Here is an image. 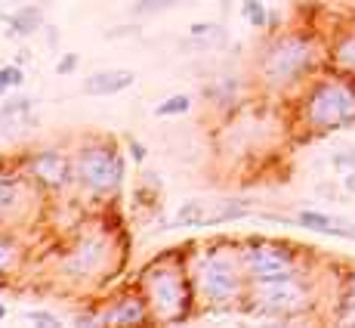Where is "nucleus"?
<instances>
[{
    "instance_id": "obj_1",
    "label": "nucleus",
    "mask_w": 355,
    "mask_h": 328,
    "mask_svg": "<svg viewBox=\"0 0 355 328\" xmlns=\"http://www.w3.org/2000/svg\"><path fill=\"white\" fill-rule=\"evenodd\" d=\"M318 63V44L309 34H282L266 47L259 59V74L269 87H291L303 81Z\"/></svg>"
},
{
    "instance_id": "obj_2",
    "label": "nucleus",
    "mask_w": 355,
    "mask_h": 328,
    "mask_svg": "<svg viewBox=\"0 0 355 328\" xmlns=\"http://www.w3.org/2000/svg\"><path fill=\"white\" fill-rule=\"evenodd\" d=\"M303 121L318 133L355 124V84L346 78L315 81L303 99Z\"/></svg>"
},
{
    "instance_id": "obj_3",
    "label": "nucleus",
    "mask_w": 355,
    "mask_h": 328,
    "mask_svg": "<svg viewBox=\"0 0 355 328\" xmlns=\"http://www.w3.org/2000/svg\"><path fill=\"white\" fill-rule=\"evenodd\" d=\"M192 291L195 285L182 276L180 266L161 263L152 266L142 279V295L148 300V310L158 322H180L192 313Z\"/></svg>"
},
{
    "instance_id": "obj_4",
    "label": "nucleus",
    "mask_w": 355,
    "mask_h": 328,
    "mask_svg": "<svg viewBox=\"0 0 355 328\" xmlns=\"http://www.w3.org/2000/svg\"><path fill=\"white\" fill-rule=\"evenodd\" d=\"M312 288L303 276L272 279V282H248V306L257 316L297 319L312 310Z\"/></svg>"
},
{
    "instance_id": "obj_5",
    "label": "nucleus",
    "mask_w": 355,
    "mask_h": 328,
    "mask_svg": "<svg viewBox=\"0 0 355 328\" xmlns=\"http://www.w3.org/2000/svg\"><path fill=\"white\" fill-rule=\"evenodd\" d=\"M244 266L241 257L229 254V251H210L195 270V295L207 306L232 304L244 295Z\"/></svg>"
},
{
    "instance_id": "obj_6",
    "label": "nucleus",
    "mask_w": 355,
    "mask_h": 328,
    "mask_svg": "<svg viewBox=\"0 0 355 328\" xmlns=\"http://www.w3.org/2000/svg\"><path fill=\"white\" fill-rule=\"evenodd\" d=\"M74 180L93 195L114 192L124 180V158L112 142H87L74 155Z\"/></svg>"
},
{
    "instance_id": "obj_7",
    "label": "nucleus",
    "mask_w": 355,
    "mask_h": 328,
    "mask_svg": "<svg viewBox=\"0 0 355 328\" xmlns=\"http://www.w3.org/2000/svg\"><path fill=\"white\" fill-rule=\"evenodd\" d=\"M241 266L248 282H272V279L300 276L297 251L278 242H254L241 251Z\"/></svg>"
},
{
    "instance_id": "obj_8",
    "label": "nucleus",
    "mask_w": 355,
    "mask_h": 328,
    "mask_svg": "<svg viewBox=\"0 0 355 328\" xmlns=\"http://www.w3.org/2000/svg\"><path fill=\"white\" fill-rule=\"evenodd\" d=\"M28 174L44 189H62L74 180V161L59 149H46L28 158Z\"/></svg>"
},
{
    "instance_id": "obj_9",
    "label": "nucleus",
    "mask_w": 355,
    "mask_h": 328,
    "mask_svg": "<svg viewBox=\"0 0 355 328\" xmlns=\"http://www.w3.org/2000/svg\"><path fill=\"white\" fill-rule=\"evenodd\" d=\"M105 257H108V248L99 236H90L65 257V272H71L74 279H90L105 266Z\"/></svg>"
},
{
    "instance_id": "obj_10",
    "label": "nucleus",
    "mask_w": 355,
    "mask_h": 328,
    "mask_svg": "<svg viewBox=\"0 0 355 328\" xmlns=\"http://www.w3.org/2000/svg\"><path fill=\"white\" fill-rule=\"evenodd\" d=\"M297 227L322 232V236H334V238H352L355 242V220H346V217L322 214V211H300Z\"/></svg>"
},
{
    "instance_id": "obj_11",
    "label": "nucleus",
    "mask_w": 355,
    "mask_h": 328,
    "mask_svg": "<svg viewBox=\"0 0 355 328\" xmlns=\"http://www.w3.org/2000/svg\"><path fill=\"white\" fill-rule=\"evenodd\" d=\"M136 74L127 68H112V72H96L84 81V93L90 97H114V93H124L127 87H133Z\"/></svg>"
},
{
    "instance_id": "obj_12",
    "label": "nucleus",
    "mask_w": 355,
    "mask_h": 328,
    "mask_svg": "<svg viewBox=\"0 0 355 328\" xmlns=\"http://www.w3.org/2000/svg\"><path fill=\"white\" fill-rule=\"evenodd\" d=\"M148 313L152 310H148L146 295H130V297H121L118 304L102 316V322L105 325H139Z\"/></svg>"
},
{
    "instance_id": "obj_13",
    "label": "nucleus",
    "mask_w": 355,
    "mask_h": 328,
    "mask_svg": "<svg viewBox=\"0 0 355 328\" xmlns=\"http://www.w3.org/2000/svg\"><path fill=\"white\" fill-rule=\"evenodd\" d=\"M28 195V186H25V177L10 174V170H0V220L10 214H16L19 204Z\"/></svg>"
},
{
    "instance_id": "obj_14",
    "label": "nucleus",
    "mask_w": 355,
    "mask_h": 328,
    "mask_svg": "<svg viewBox=\"0 0 355 328\" xmlns=\"http://www.w3.org/2000/svg\"><path fill=\"white\" fill-rule=\"evenodd\" d=\"M226 44V28L214 22H195L189 28V38L182 40V50H214Z\"/></svg>"
},
{
    "instance_id": "obj_15",
    "label": "nucleus",
    "mask_w": 355,
    "mask_h": 328,
    "mask_svg": "<svg viewBox=\"0 0 355 328\" xmlns=\"http://www.w3.org/2000/svg\"><path fill=\"white\" fill-rule=\"evenodd\" d=\"M331 65L346 78H355V28L343 31L331 47Z\"/></svg>"
},
{
    "instance_id": "obj_16",
    "label": "nucleus",
    "mask_w": 355,
    "mask_h": 328,
    "mask_svg": "<svg viewBox=\"0 0 355 328\" xmlns=\"http://www.w3.org/2000/svg\"><path fill=\"white\" fill-rule=\"evenodd\" d=\"M31 115V99H10L3 108H0V127H3L6 136H19L28 124Z\"/></svg>"
},
{
    "instance_id": "obj_17",
    "label": "nucleus",
    "mask_w": 355,
    "mask_h": 328,
    "mask_svg": "<svg viewBox=\"0 0 355 328\" xmlns=\"http://www.w3.org/2000/svg\"><path fill=\"white\" fill-rule=\"evenodd\" d=\"M40 22H44V13H40V6H22L19 13H12L10 16V34H19V38H28L40 28Z\"/></svg>"
},
{
    "instance_id": "obj_18",
    "label": "nucleus",
    "mask_w": 355,
    "mask_h": 328,
    "mask_svg": "<svg viewBox=\"0 0 355 328\" xmlns=\"http://www.w3.org/2000/svg\"><path fill=\"white\" fill-rule=\"evenodd\" d=\"M186 227H204V208H201V202H182V208L176 211L173 229H186Z\"/></svg>"
},
{
    "instance_id": "obj_19",
    "label": "nucleus",
    "mask_w": 355,
    "mask_h": 328,
    "mask_svg": "<svg viewBox=\"0 0 355 328\" xmlns=\"http://www.w3.org/2000/svg\"><path fill=\"white\" fill-rule=\"evenodd\" d=\"M192 112V97H186V93H176V97L164 99L158 108H155V115L158 118H170V115H186Z\"/></svg>"
},
{
    "instance_id": "obj_20",
    "label": "nucleus",
    "mask_w": 355,
    "mask_h": 328,
    "mask_svg": "<svg viewBox=\"0 0 355 328\" xmlns=\"http://www.w3.org/2000/svg\"><path fill=\"white\" fill-rule=\"evenodd\" d=\"M241 16L248 19L254 28H266V22H269V13H266L263 0H244V3H241Z\"/></svg>"
},
{
    "instance_id": "obj_21",
    "label": "nucleus",
    "mask_w": 355,
    "mask_h": 328,
    "mask_svg": "<svg viewBox=\"0 0 355 328\" xmlns=\"http://www.w3.org/2000/svg\"><path fill=\"white\" fill-rule=\"evenodd\" d=\"M22 81H25L22 65H19V63L3 65V68H0V97H3L6 90H16V87H22Z\"/></svg>"
},
{
    "instance_id": "obj_22",
    "label": "nucleus",
    "mask_w": 355,
    "mask_h": 328,
    "mask_svg": "<svg viewBox=\"0 0 355 328\" xmlns=\"http://www.w3.org/2000/svg\"><path fill=\"white\" fill-rule=\"evenodd\" d=\"M340 319H355V272L346 276L343 295H340Z\"/></svg>"
},
{
    "instance_id": "obj_23",
    "label": "nucleus",
    "mask_w": 355,
    "mask_h": 328,
    "mask_svg": "<svg viewBox=\"0 0 355 328\" xmlns=\"http://www.w3.org/2000/svg\"><path fill=\"white\" fill-rule=\"evenodd\" d=\"M180 0H136L133 13L136 16H155V13H164L170 10V6H176Z\"/></svg>"
},
{
    "instance_id": "obj_24",
    "label": "nucleus",
    "mask_w": 355,
    "mask_h": 328,
    "mask_svg": "<svg viewBox=\"0 0 355 328\" xmlns=\"http://www.w3.org/2000/svg\"><path fill=\"white\" fill-rule=\"evenodd\" d=\"M12 261H16V242H10L6 236H0V276L10 270Z\"/></svg>"
},
{
    "instance_id": "obj_25",
    "label": "nucleus",
    "mask_w": 355,
    "mask_h": 328,
    "mask_svg": "<svg viewBox=\"0 0 355 328\" xmlns=\"http://www.w3.org/2000/svg\"><path fill=\"white\" fill-rule=\"evenodd\" d=\"M78 63H80L78 53H65V56L56 63V74H59V78H62V74H71L74 68H78Z\"/></svg>"
},
{
    "instance_id": "obj_26",
    "label": "nucleus",
    "mask_w": 355,
    "mask_h": 328,
    "mask_svg": "<svg viewBox=\"0 0 355 328\" xmlns=\"http://www.w3.org/2000/svg\"><path fill=\"white\" fill-rule=\"evenodd\" d=\"M334 167H340V170H352L355 167V149H349V155H334Z\"/></svg>"
},
{
    "instance_id": "obj_27",
    "label": "nucleus",
    "mask_w": 355,
    "mask_h": 328,
    "mask_svg": "<svg viewBox=\"0 0 355 328\" xmlns=\"http://www.w3.org/2000/svg\"><path fill=\"white\" fill-rule=\"evenodd\" d=\"M28 319H34V322H44V325H59V319L53 316V313H44V310H31V313H25Z\"/></svg>"
},
{
    "instance_id": "obj_28",
    "label": "nucleus",
    "mask_w": 355,
    "mask_h": 328,
    "mask_svg": "<svg viewBox=\"0 0 355 328\" xmlns=\"http://www.w3.org/2000/svg\"><path fill=\"white\" fill-rule=\"evenodd\" d=\"M343 192L346 195H355V167L343 174Z\"/></svg>"
},
{
    "instance_id": "obj_29",
    "label": "nucleus",
    "mask_w": 355,
    "mask_h": 328,
    "mask_svg": "<svg viewBox=\"0 0 355 328\" xmlns=\"http://www.w3.org/2000/svg\"><path fill=\"white\" fill-rule=\"evenodd\" d=\"M130 149H133V158H136V161H142V158H146V149H142L139 142H130Z\"/></svg>"
},
{
    "instance_id": "obj_30",
    "label": "nucleus",
    "mask_w": 355,
    "mask_h": 328,
    "mask_svg": "<svg viewBox=\"0 0 355 328\" xmlns=\"http://www.w3.org/2000/svg\"><path fill=\"white\" fill-rule=\"evenodd\" d=\"M232 3H235V0H223V10H232Z\"/></svg>"
},
{
    "instance_id": "obj_31",
    "label": "nucleus",
    "mask_w": 355,
    "mask_h": 328,
    "mask_svg": "<svg viewBox=\"0 0 355 328\" xmlns=\"http://www.w3.org/2000/svg\"><path fill=\"white\" fill-rule=\"evenodd\" d=\"M3 316H6V306H3V304H0V319H3Z\"/></svg>"
}]
</instances>
